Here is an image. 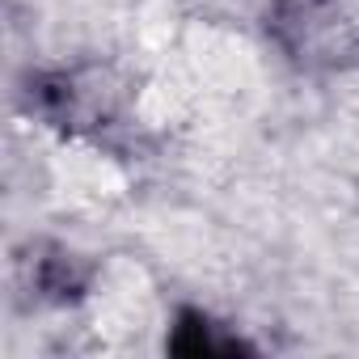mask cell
<instances>
[{
  "label": "cell",
  "instance_id": "1",
  "mask_svg": "<svg viewBox=\"0 0 359 359\" xmlns=\"http://www.w3.org/2000/svg\"><path fill=\"white\" fill-rule=\"evenodd\" d=\"M275 30L300 60H338L355 39L342 0H283Z\"/></svg>",
  "mask_w": 359,
  "mask_h": 359
}]
</instances>
